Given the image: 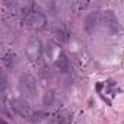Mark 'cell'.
I'll return each instance as SVG.
<instances>
[{"label":"cell","mask_w":124,"mask_h":124,"mask_svg":"<svg viewBox=\"0 0 124 124\" xmlns=\"http://www.w3.org/2000/svg\"><path fill=\"white\" fill-rule=\"evenodd\" d=\"M22 21H23V23L26 26L35 28V29H41V28H44L47 25V16L37 6L25 8L23 12H22Z\"/></svg>","instance_id":"1"},{"label":"cell","mask_w":124,"mask_h":124,"mask_svg":"<svg viewBox=\"0 0 124 124\" xmlns=\"http://www.w3.org/2000/svg\"><path fill=\"white\" fill-rule=\"evenodd\" d=\"M99 22L102 23V26L109 32V34H117L120 29V23L118 19L115 16V13L112 10H105L99 15Z\"/></svg>","instance_id":"2"},{"label":"cell","mask_w":124,"mask_h":124,"mask_svg":"<svg viewBox=\"0 0 124 124\" xmlns=\"http://www.w3.org/2000/svg\"><path fill=\"white\" fill-rule=\"evenodd\" d=\"M19 89L26 95V96H34L37 93V80L32 75H22L19 79Z\"/></svg>","instance_id":"3"},{"label":"cell","mask_w":124,"mask_h":124,"mask_svg":"<svg viewBox=\"0 0 124 124\" xmlns=\"http://www.w3.org/2000/svg\"><path fill=\"white\" fill-rule=\"evenodd\" d=\"M26 55L31 61H38L42 57V44L38 38H31L26 42Z\"/></svg>","instance_id":"4"},{"label":"cell","mask_w":124,"mask_h":124,"mask_svg":"<svg viewBox=\"0 0 124 124\" xmlns=\"http://www.w3.org/2000/svg\"><path fill=\"white\" fill-rule=\"evenodd\" d=\"M10 105H12L13 111L18 112L19 115H23V117L31 115V108H29V105L25 101H22V99H13Z\"/></svg>","instance_id":"5"},{"label":"cell","mask_w":124,"mask_h":124,"mask_svg":"<svg viewBox=\"0 0 124 124\" xmlns=\"http://www.w3.org/2000/svg\"><path fill=\"white\" fill-rule=\"evenodd\" d=\"M55 66H57V69L61 73H67L70 70V61H69V58L64 54H60L57 57V60H55Z\"/></svg>","instance_id":"6"},{"label":"cell","mask_w":124,"mask_h":124,"mask_svg":"<svg viewBox=\"0 0 124 124\" xmlns=\"http://www.w3.org/2000/svg\"><path fill=\"white\" fill-rule=\"evenodd\" d=\"M99 19V16L98 15H91L88 19H86V31L91 34L93 29H95V22Z\"/></svg>","instance_id":"7"},{"label":"cell","mask_w":124,"mask_h":124,"mask_svg":"<svg viewBox=\"0 0 124 124\" xmlns=\"http://www.w3.org/2000/svg\"><path fill=\"white\" fill-rule=\"evenodd\" d=\"M15 61H16V55H15V54H12V53L6 54V55H5V58H3V63H5V66H6L8 69H12V67H13Z\"/></svg>","instance_id":"8"},{"label":"cell","mask_w":124,"mask_h":124,"mask_svg":"<svg viewBox=\"0 0 124 124\" xmlns=\"http://www.w3.org/2000/svg\"><path fill=\"white\" fill-rule=\"evenodd\" d=\"M57 37H58L61 41H67V39H69V32L61 29V31H58V32H57Z\"/></svg>","instance_id":"9"},{"label":"cell","mask_w":124,"mask_h":124,"mask_svg":"<svg viewBox=\"0 0 124 124\" xmlns=\"http://www.w3.org/2000/svg\"><path fill=\"white\" fill-rule=\"evenodd\" d=\"M6 86H8V82H6V75L2 72V92L6 91Z\"/></svg>","instance_id":"10"},{"label":"cell","mask_w":124,"mask_h":124,"mask_svg":"<svg viewBox=\"0 0 124 124\" xmlns=\"http://www.w3.org/2000/svg\"><path fill=\"white\" fill-rule=\"evenodd\" d=\"M2 124H8V121H6V120L3 118V120H2Z\"/></svg>","instance_id":"11"}]
</instances>
